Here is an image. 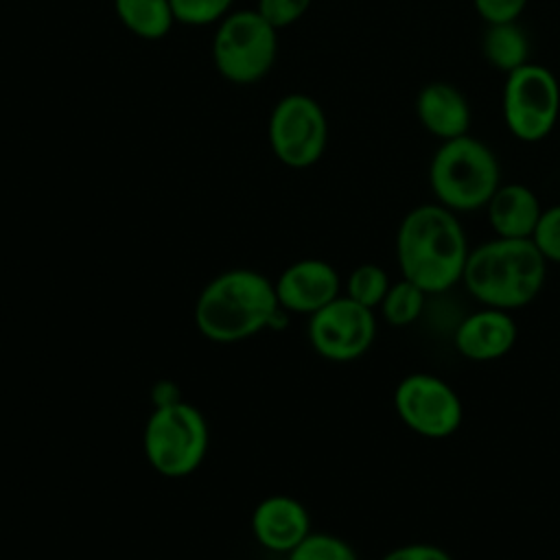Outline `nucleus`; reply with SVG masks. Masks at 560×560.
I'll use <instances>...</instances> for the list:
<instances>
[{
  "label": "nucleus",
  "instance_id": "1",
  "mask_svg": "<svg viewBox=\"0 0 560 560\" xmlns=\"http://www.w3.org/2000/svg\"><path fill=\"white\" fill-rule=\"evenodd\" d=\"M468 252L457 212L438 201L411 208L396 232L398 269L427 295L444 293L462 282Z\"/></svg>",
  "mask_w": 560,
  "mask_h": 560
},
{
  "label": "nucleus",
  "instance_id": "2",
  "mask_svg": "<svg viewBox=\"0 0 560 560\" xmlns=\"http://www.w3.org/2000/svg\"><path fill=\"white\" fill-rule=\"evenodd\" d=\"M547 260L532 238L494 236L468 252L462 282L483 306L516 311L538 298Z\"/></svg>",
  "mask_w": 560,
  "mask_h": 560
},
{
  "label": "nucleus",
  "instance_id": "3",
  "mask_svg": "<svg viewBox=\"0 0 560 560\" xmlns=\"http://www.w3.org/2000/svg\"><path fill=\"white\" fill-rule=\"evenodd\" d=\"M278 313L282 308L269 278L254 269H230L201 289L195 326L210 341L234 343L269 328Z\"/></svg>",
  "mask_w": 560,
  "mask_h": 560
},
{
  "label": "nucleus",
  "instance_id": "4",
  "mask_svg": "<svg viewBox=\"0 0 560 560\" xmlns=\"http://www.w3.org/2000/svg\"><path fill=\"white\" fill-rule=\"evenodd\" d=\"M429 186L435 201L453 212L486 208L501 186L494 151L472 136L440 142L429 164Z\"/></svg>",
  "mask_w": 560,
  "mask_h": 560
},
{
  "label": "nucleus",
  "instance_id": "5",
  "mask_svg": "<svg viewBox=\"0 0 560 560\" xmlns=\"http://www.w3.org/2000/svg\"><path fill=\"white\" fill-rule=\"evenodd\" d=\"M210 442L203 413L184 400L153 407L142 448L153 470L164 477H186L199 468Z\"/></svg>",
  "mask_w": 560,
  "mask_h": 560
},
{
  "label": "nucleus",
  "instance_id": "6",
  "mask_svg": "<svg viewBox=\"0 0 560 560\" xmlns=\"http://www.w3.org/2000/svg\"><path fill=\"white\" fill-rule=\"evenodd\" d=\"M503 120L514 138L538 142L551 133L560 116V85L556 74L527 61L505 74L503 83Z\"/></svg>",
  "mask_w": 560,
  "mask_h": 560
},
{
  "label": "nucleus",
  "instance_id": "7",
  "mask_svg": "<svg viewBox=\"0 0 560 560\" xmlns=\"http://www.w3.org/2000/svg\"><path fill=\"white\" fill-rule=\"evenodd\" d=\"M394 409L407 429L427 440L453 435L464 420L459 394L431 372L402 376L394 389Z\"/></svg>",
  "mask_w": 560,
  "mask_h": 560
},
{
  "label": "nucleus",
  "instance_id": "8",
  "mask_svg": "<svg viewBox=\"0 0 560 560\" xmlns=\"http://www.w3.org/2000/svg\"><path fill=\"white\" fill-rule=\"evenodd\" d=\"M276 28L258 11L230 15L214 37V63L236 83L260 79L276 57Z\"/></svg>",
  "mask_w": 560,
  "mask_h": 560
},
{
  "label": "nucleus",
  "instance_id": "9",
  "mask_svg": "<svg viewBox=\"0 0 560 560\" xmlns=\"http://www.w3.org/2000/svg\"><path fill=\"white\" fill-rule=\"evenodd\" d=\"M376 337L374 311L339 295L324 308L311 315L308 341L313 350L337 363H348L363 357Z\"/></svg>",
  "mask_w": 560,
  "mask_h": 560
},
{
  "label": "nucleus",
  "instance_id": "10",
  "mask_svg": "<svg viewBox=\"0 0 560 560\" xmlns=\"http://www.w3.org/2000/svg\"><path fill=\"white\" fill-rule=\"evenodd\" d=\"M328 125L322 107L304 94L284 96L269 120L271 149L293 168L315 164L326 147Z\"/></svg>",
  "mask_w": 560,
  "mask_h": 560
},
{
  "label": "nucleus",
  "instance_id": "11",
  "mask_svg": "<svg viewBox=\"0 0 560 560\" xmlns=\"http://www.w3.org/2000/svg\"><path fill=\"white\" fill-rule=\"evenodd\" d=\"M273 287L280 308L300 315H313L341 295L337 269L319 258H304L289 265Z\"/></svg>",
  "mask_w": 560,
  "mask_h": 560
},
{
  "label": "nucleus",
  "instance_id": "12",
  "mask_svg": "<svg viewBox=\"0 0 560 560\" xmlns=\"http://www.w3.org/2000/svg\"><path fill=\"white\" fill-rule=\"evenodd\" d=\"M518 337L512 311L483 306L466 315L455 328V350L475 363H488L505 357Z\"/></svg>",
  "mask_w": 560,
  "mask_h": 560
},
{
  "label": "nucleus",
  "instance_id": "13",
  "mask_svg": "<svg viewBox=\"0 0 560 560\" xmlns=\"http://www.w3.org/2000/svg\"><path fill=\"white\" fill-rule=\"evenodd\" d=\"M252 532L265 549L291 553L311 534V516L298 499L271 494L254 508Z\"/></svg>",
  "mask_w": 560,
  "mask_h": 560
},
{
  "label": "nucleus",
  "instance_id": "14",
  "mask_svg": "<svg viewBox=\"0 0 560 560\" xmlns=\"http://www.w3.org/2000/svg\"><path fill=\"white\" fill-rule=\"evenodd\" d=\"M416 116L420 125L442 142L466 136L470 127V105L466 96L446 81H431L418 92Z\"/></svg>",
  "mask_w": 560,
  "mask_h": 560
},
{
  "label": "nucleus",
  "instance_id": "15",
  "mask_svg": "<svg viewBox=\"0 0 560 560\" xmlns=\"http://www.w3.org/2000/svg\"><path fill=\"white\" fill-rule=\"evenodd\" d=\"M542 210L536 192L518 182L501 184L486 206L488 223L501 238H532Z\"/></svg>",
  "mask_w": 560,
  "mask_h": 560
},
{
  "label": "nucleus",
  "instance_id": "16",
  "mask_svg": "<svg viewBox=\"0 0 560 560\" xmlns=\"http://www.w3.org/2000/svg\"><path fill=\"white\" fill-rule=\"evenodd\" d=\"M481 52L490 66L510 74L529 61V39L516 22L488 24L481 37Z\"/></svg>",
  "mask_w": 560,
  "mask_h": 560
},
{
  "label": "nucleus",
  "instance_id": "17",
  "mask_svg": "<svg viewBox=\"0 0 560 560\" xmlns=\"http://www.w3.org/2000/svg\"><path fill=\"white\" fill-rule=\"evenodd\" d=\"M122 24L140 37L158 39L175 20L168 0H114Z\"/></svg>",
  "mask_w": 560,
  "mask_h": 560
},
{
  "label": "nucleus",
  "instance_id": "18",
  "mask_svg": "<svg viewBox=\"0 0 560 560\" xmlns=\"http://www.w3.org/2000/svg\"><path fill=\"white\" fill-rule=\"evenodd\" d=\"M424 302H427V293L416 282L400 278L389 284L378 311L389 326L402 328L413 324L422 315Z\"/></svg>",
  "mask_w": 560,
  "mask_h": 560
},
{
  "label": "nucleus",
  "instance_id": "19",
  "mask_svg": "<svg viewBox=\"0 0 560 560\" xmlns=\"http://www.w3.org/2000/svg\"><path fill=\"white\" fill-rule=\"evenodd\" d=\"M392 280L387 271L374 262H363L354 267L346 280V295L368 308H378Z\"/></svg>",
  "mask_w": 560,
  "mask_h": 560
},
{
  "label": "nucleus",
  "instance_id": "20",
  "mask_svg": "<svg viewBox=\"0 0 560 560\" xmlns=\"http://www.w3.org/2000/svg\"><path fill=\"white\" fill-rule=\"evenodd\" d=\"M287 560H359L357 551L343 538L328 532H311Z\"/></svg>",
  "mask_w": 560,
  "mask_h": 560
},
{
  "label": "nucleus",
  "instance_id": "21",
  "mask_svg": "<svg viewBox=\"0 0 560 560\" xmlns=\"http://www.w3.org/2000/svg\"><path fill=\"white\" fill-rule=\"evenodd\" d=\"M532 241L547 262L560 265V203L542 210Z\"/></svg>",
  "mask_w": 560,
  "mask_h": 560
},
{
  "label": "nucleus",
  "instance_id": "22",
  "mask_svg": "<svg viewBox=\"0 0 560 560\" xmlns=\"http://www.w3.org/2000/svg\"><path fill=\"white\" fill-rule=\"evenodd\" d=\"M173 15L186 24H208L225 13L232 0H168Z\"/></svg>",
  "mask_w": 560,
  "mask_h": 560
},
{
  "label": "nucleus",
  "instance_id": "23",
  "mask_svg": "<svg viewBox=\"0 0 560 560\" xmlns=\"http://www.w3.org/2000/svg\"><path fill=\"white\" fill-rule=\"evenodd\" d=\"M311 0H260L258 13L273 26H287L302 18V13L308 9Z\"/></svg>",
  "mask_w": 560,
  "mask_h": 560
},
{
  "label": "nucleus",
  "instance_id": "24",
  "mask_svg": "<svg viewBox=\"0 0 560 560\" xmlns=\"http://www.w3.org/2000/svg\"><path fill=\"white\" fill-rule=\"evenodd\" d=\"M479 18L486 24L516 22L529 0H472Z\"/></svg>",
  "mask_w": 560,
  "mask_h": 560
},
{
  "label": "nucleus",
  "instance_id": "25",
  "mask_svg": "<svg viewBox=\"0 0 560 560\" xmlns=\"http://www.w3.org/2000/svg\"><path fill=\"white\" fill-rule=\"evenodd\" d=\"M381 560H455L444 547L431 542H409L389 549Z\"/></svg>",
  "mask_w": 560,
  "mask_h": 560
}]
</instances>
